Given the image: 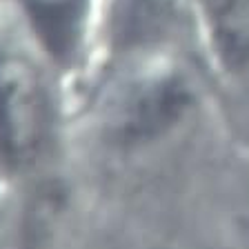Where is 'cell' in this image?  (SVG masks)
<instances>
[{
  "label": "cell",
  "instance_id": "obj_1",
  "mask_svg": "<svg viewBox=\"0 0 249 249\" xmlns=\"http://www.w3.org/2000/svg\"><path fill=\"white\" fill-rule=\"evenodd\" d=\"M154 38L109 52L67 142L58 249H249L240 134L187 52ZM238 131V129H236Z\"/></svg>",
  "mask_w": 249,
  "mask_h": 249
},
{
  "label": "cell",
  "instance_id": "obj_2",
  "mask_svg": "<svg viewBox=\"0 0 249 249\" xmlns=\"http://www.w3.org/2000/svg\"><path fill=\"white\" fill-rule=\"evenodd\" d=\"M31 47L60 78H71L87 62L89 36L100 0H16Z\"/></svg>",
  "mask_w": 249,
  "mask_h": 249
},
{
  "label": "cell",
  "instance_id": "obj_3",
  "mask_svg": "<svg viewBox=\"0 0 249 249\" xmlns=\"http://www.w3.org/2000/svg\"><path fill=\"white\" fill-rule=\"evenodd\" d=\"M202 2L205 53L216 67L218 96L227 103L236 98L229 111L238 116V131L243 114H249V0H198ZM233 116V124H236Z\"/></svg>",
  "mask_w": 249,
  "mask_h": 249
}]
</instances>
